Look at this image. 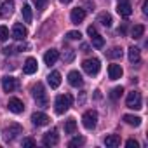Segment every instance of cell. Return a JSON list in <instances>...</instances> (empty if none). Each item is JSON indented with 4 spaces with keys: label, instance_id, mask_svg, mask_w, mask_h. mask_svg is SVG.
I'll use <instances>...</instances> for the list:
<instances>
[{
    "label": "cell",
    "instance_id": "6da1fadb",
    "mask_svg": "<svg viewBox=\"0 0 148 148\" xmlns=\"http://www.w3.org/2000/svg\"><path fill=\"white\" fill-rule=\"evenodd\" d=\"M32 92H33V99H35L37 106H40V108H47V106H49V99H47L45 89H44V86H42L40 82H37V84L33 86Z\"/></svg>",
    "mask_w": 148,
    "mask_h": 148
},
{
    "label": "cell",
    "instance_id": "7a4b0ae2",
    "mask_svg": "<svg viewBox=\"0 0 148 148\" xmlns=\"http://www.w3.org/2000/svg\"><path fill=\"white\" fill-rule=\"evenodd\" d=\"M71 103H73V98H71L70 94H59V96L56 98V101H54V110H56V113H58V115H63L64 112L70 110Z\"/></svg>",
    "mask_w": 148,
    "mask_h": 148
},
{
    "label": "cell",
    "instance_id": "3957f363",
    "mask_svg": "<svg viewBox=\"0 0 148 148\" xmlns=\"http://www.w3.org/2000/svg\"><path fill=\"white\" fill-rule=\"evenodd\" d=\"M82 68L87 75H98L99 73V68H101V63L98 58H91V59H86L82 63Z\"/></svg>",
    "mask_w": 148,
    "mask_h": 148
},
{
    "label": "cell",
    "instance_id": "277c9868",
    "mask_svg": "<svg viewBox=\"0 0 148 148\" xmlns=\"http://www.w3.org/2000/svg\"><path fill=\"white\" fill-rule=\"evenodd\" d=\"M19 134H23V127L19 124H9L5 129H4V139L9 143V141H14Z\"/></svg>",
    "mask_w": 148,
    "mask_h": 148
},
{
    "label": "cell",
    "instance_id": "5b68a950",
    "mask_svg": "<svg viewBox=\"0 0 148 148\" xmlns=\"http://www.w3.org/2000/svg\"><path fill=\"white\" fill-rule=\"evenodd\" d=\"M125 105L131 110H139L141 108V94L138 91H131L125 98Z\"/></svg>",
    "mask_w": 148,
    "mask_h": 148
},
{
    "label": "cell",
    "instance_id": "8992f818",
    "mask_svg": "<svg viewBox=\"0 0 148 148\" xmlns=\"http://www.w3.org/2000/svg\"><path fill=\"white\" fill-rule=\"evenodd\" d=\"M82 124H84L86 129H94L96 124H98V112L87 110V112L82 115Z\"/></svg>",
    "mask_w": 148,
    "mask_h": 148
},
{
    "label": "cell",
    "instance_id": "52a82bcc",
    "mask_svg": "<svg viewBox=\"0 0 148 148\" xmlns=\"http://www.w3.org/2000/svg\"><path fill=\"white\" fill-rule=\"evenodd\" d=\"M87 35L91 37V42H92V45H94L96 49H101V47L105 45V38L96 32L94 26H89V28H87Z\"/></svg>",
    "mask_w": 148,
    "mask_h": 148
},
{
    "label": "cell",
    "instance_id": "ba28073f",
    "mask_svg": "<svg viewBox=\"0 0 148 148\" xmlns=\"http://www.w3.org/2000/svg\"><path fill=\"white\" fill-rule=\"evenodd\" d=\"M58 141H59V136H58V129L56 127H52L49 132H45L44 139H42V143L45 146H54V145H58Z\"/></svg>",
    "mask_w": 148,
    "mask_h": 148
},
{
    "label": "cell",
    "instance_id": "9c48e42d",
    "mask_svg": "<svg viewBox=\"0 0 148 148\" xmlns=\"http://www.w3.org/2000/svg\"><path fill=\"white\" fill-rule=\"evenodd\" d=\"M68 84L71 87H82L84 86V79H82V75H80L77 70H71L68 73Z\"/></svg>",
    "mask_w": 148,
    "mask_h": 148
},
{
    "label": "cell",
    "instance_id": "30bf717a",
    "mask_svg": "<svg viewBox=\"0 0 148 148\" xmlns=\"http://www.w3.org/2000/svg\"><path fill=\"white\" fill-rule=\"evenodd\" d=\"M70 19H71L73 25H80V23L86 19V9H82V7L71 9V12H70Z\"/></svg>",
    "mask_w": 148,
    "mask_h": 148
},
{
    "label": "cell",
    "instance_id": "8fae6325",
    "mask_svg": "<svg viewBox=\"0 0 148 148\" xmlns=\"http://www.w3.org/2000/svg\"><path fill=\"white\" fill-rule=\"evenodd\" d=\"M7 108L12 112V113H23L25 112V105L19 98H11L9 103H7Z\"/></svg>",
    "mask_w": 148,
    "mask_h": 148
},
{
    "label": "cell",
    "instance_id": "7c38bea8",
    "mask_svg": "<svg viewBox=\"0 0 148 148\" xmlns=\"http://www.w3.org/2000/svg\"><path fill=\"white\" fill-rule=\"evenodd\" d=\"M49 120H51V119H49L45 113H42V112H35V113H32V122H33V125H37V127L47 125Z\"/></svg>",
    "mask_w": 148,
    "mask_h": 148
},
{
    "label": "cell",
    "instance_id": "4fadbf2b",
    "mask_svg": "<svg viewBox=\"0 0 148 148\" xmlns=\"http://www.w3.org/2000/svg\"><path fill=\"white\" fill-rule=\"evenodd\" d=\"M124 75V70H122V66L120 64H110L108 66V77H110V80H119L120 77Z\"/></svg>",
    "mask_w": 148,
    "mask_h": 148
},
{
    "label": "cell",
    "instance_id": "5bb4252c",
    "mask_svg": "<svg viewBox=\"0 0 148 148\" xmlns=\"http://www.w3.org/2000/svg\"><path fill=\"white\" fill-rule=\"evenodd\" d=\"M26 35H28V30H26L21 23H16V25L12 26V38L23 40V38H26Z\"/></svg>",
    "mask_w": 148,
    "mask_h": 148
},
{
    "label": "cell",
    "instance_id": "9a60e30c",
    "mask_svg": "<svg viewBox=\"0 0 148 148\" xmlns=\"http://www.w3.org/2000/svg\"><path fill=\"white\" fill-rule=\"evenodd\" d=\"M117 12H119L122 18H129V16L132 14L131 2H119V4H117Z\"/></svg>",
    "mask_w": 148,
    "mask_h": 148
},
{
    "label": "cell",
    "instance_id": "2e32d148",
    "mask_svg": "<svg viewBox=\"0 0 148 148\" xmlns=\"http://www.w3.org/2000/svg\"><path fill=\"white\" fill-rule=\"evenodd\" d=\"M37 68H38V64H37V59H35V58H28V59L25 61L23 71L26 73V75H33V73L37 71Z\"/></svg>",
    "mask_w": 148,
    "mask_h": 148
},
{
    "label": "cell",
    "instance_id": "e0dca14e",
    "mask_svg": "<svg viewBox=\"0 0 148 148\" xmlns=\"http://www.w3.org/2000/svg\"><path fill=\"white\" fill-rule=\"evenodd\" d=\"M16 87H18V82H16L14 77H4L2 79V89L5 92H12Z\"/></svg>",
    "mask_w": 148,
    "mask_h": 148
},
{
    "label": "cell",
    "instance_id": "ac0fdd59",
    "mask_svg": "<svg viewBox=\"0 0 148 148\" xmlns=\"http://www.w3.org/2000/svg\"><path fill=\"white\" fill-rule=\"evenodd\" d=\"M58 59H59V52H58L56 49H49V51L44 54V61H45V64H49V66L54 64Z\"/></svg>",
    "mask_w": 148,
    "mask_h": 148
},
{
    "label": "cell",
    "instance_id": "d6986e66",
    "mask_svg": "<svg viewBox=\"0 0 148 148\" xmlns=\"http://www.w3.org/2000/svg\"><path fill=\"white\" fill-rule=\"evenodd\" d=\"M12 12H14V7H12V2H2L0 4V16L2 18H9V16H12Z\"/></svg>",
    "mask_w": 148,
    "mask_h": 148
},
{
    "label": "cell",
    "instance_id": "ffe728a7",
    "mask_svg": "<svg viewBox=\"0 0 148 148\" xmlns=\"http://www.w3.org/2000/svg\"><path fill=\"white\" fill-rule=\"evenodd\" d=\"M47 82H49V86H51L52 89L59 87V84H61V73H59V71H51L49 77H47Z\"/></svg>",
    "mask_w": 148,
    "mask_h": 148
},
{
    "label": "cell",
    "instance_id": "44dd1931",
    "mask_svg": "<svg viewBox=\"0 0 148 148\" xmlns=\"http://www.w3.org/2000/svg\"><path fill=\"white\" fill-rule=\"evenodd\" d=\"M127 58H129V61L132 63V64H138L139 61H141V52H139V49L138 47H129V52H127Z\"/></svg>",
    "mask_w": 148,
    "mask_h": 148
},
{
    "label": "cell",
    "instance_id": "7402d4cb",
    "mask_svg": "<svg viewBox=\"0 0 148 148\" xmlns=\"http://www.w3.org/2000/svg\"><path fill=\"white\" fill-rule=\"evenodd\" d=\"M105 145L110 146V148L119 146V145H120V136H117V134H110V136H106V138H105Z\"/></svg>",
    "mask_w": 148,
    "mask_h": 148
},
{
    "label": "cell",
    "instance_id": "603a6c76",
    "mask_svg": "<svg viewBox=\"0 0 148 148\" xmlns=\"http://www.w3.org/2000/svg\"><path fill=\"white\" fill-rule=\"evenodd\" d=\"M98 23H101L103 26H112V23H113V19H112V16L108 14V12H99V16H98Z\"/></svg>",
    "mask_w": 148,
    "mask_h": 148
},
{
    "label": "cell",
    "instance_id": "cb8c5ba5",
    "mask_svg": "<svg viewBox=\"0 0 148 148\" xmlns=\"http://www.w3.org/2000/svg\"><path fill=\"white\" fill-rule=\"evenodd\" d=\"M75 131H77V122H75V119H68L66 124H64V132H66V134H75Z\"/></svg>",
    "mask_w": 148,
    "mask_h": 148
},
{
    "label": "cell",
    "instance_id": "d4e9b609",
    "mask_svg": "<svg viewBox=\"0 0 148 148\" xmlns=\"http://www.w3.org/2000/svg\"><path fill=\"white\" fill-rule=\"evenodd\" d=\"M122 119H124V122H125V124L134 125V127H138V125L141 124V117H136V115H124Z\"/></svg>",
    "mask_w": 148,
    "mask_h": 148
},
{
    "label": "cell",
    "instance_id": "484cf974",
    "mask_svg": "<svg viewBox=\"0 0 148 148\" xmlns=\"http://www.w3.org/2000/svg\"><path fill=\"white\" fill-rule=\"evenodd\" d=\"M143 33H145V26H143V25H136V26L132 28V32H131L132 38H141Z\"/></svg>",
    "mask_w": 148,
    "mask_h": 148
},
{
    "label": "cell",
    "instance_id": "4316f807",
    "mask_svg": "<svg viewBox=\"0 0 148 148\" xmlns=\"http://www.w3.org/2000/svg\"><path fill=\"white\" fill-rule=\"evenodd\" d=\"M106 56H108V58H112V59L122 58V47H112V49L106 52Z\"/></svg>",
    "mask_w": 148,
    "mask_h": 148
},
{
    "label": "cell",
    "instance_id": "83f0119b",
    "mask_svg": "<svg viewBox=\"0 0 148 148\" xmlns=\"http://www.w3.org/2000/svg\"><path fill=\"white\" fill-rule=\"evenodd\" d=\"M23 18H25V21L26 23H32V18H33V14H32V7L30 5H23Z\"/></svg>",
    "mask_w": 148,
    "mask_h": 148
},
{
    "label": "cell",
    "instance_id": "f1b7e54d",
    "mask_svg": "<svg viewBox=\"0 0 148 148\" xmlns=\"http://www.w3.org/2000/svg\"><path fill=\"white\" fill-rule=\"evenodd\" d=\"M122 94H124V87H122V86H119V87H113V89L110 91V98H112V99H119Z\"/></svg>",
    "mask_w": 148,
    "mask_h": 148
},
{
    "label": "cell",
    "instance_id": "f546056e",
    "mask_svg": "<svg viewBox=\"0 0 148 148\" xmlns=\"http://www.w3.org/2000/svg\"><path fill=\"white\" fill-rule=\"evenodd\" d=\"M86 143V139L82 138V136H77V138H73L70 143H68V146H71V148H75V146H82Z\"/></svg>",
    "mask_w": 148,
    "mask_h": 148
},
{
    "label": "cell",
    "instance_id": "4dcf8cb0",
    "mask_svg": "<svg viewBox=\"0 0 148 148\" xmlns=\"http://www.w3.org/2000/svg\"><path fill=\"white\" fill-rule=\"evenodd\" d=\"M66 38H68V40H80V38H82V33L77 32V30H71V32L66 33Z\"/></svg>",
    "mask_w": 148,
    "mask_h": 148
},
{
    "label": "cell",
    "instance_id": "1f68e13d",
    "mask_svg": "<svg viewBox=\"0 0 148 148\" xmlns=\"http://www.w3.org/2000/svg\"><path fill=\"white\" fill-rule=\"evenodd\" d=\"M9 38V28L7 26H0V40L5 42Z\"/></svg>",
    "mask_w": 148,
    "mask_h": 148
},
{
    "label": "cell",
    "instance_id": "d6a6232c",
    "mask_svg": "<svg viewBox=\"0 0 148 148\" xmlns=\"http://www.w3.org/2000/svg\"><path fill=\"white\" fill-rule=\"evenodd\" d=\"M35 145H37V141L33 138H25L23 139V146H35Z\"/></svg>",
    "mask_w": 148,
    "mask_h": 148
},
{
    "label": "cell",
    "instance_id": "836d02e7",
    "mask_svg": "<svg viewBox=\"0 0 148 148\" xmlns=\"http://www.w3.org/2000/svg\"><path fill=\"white\" fill-rule=\"evenodd\" d=\"M125 146H127V148H139V143H138L136 139H127V141H125Z\"/></svg>",
    "mask_w": 148,
    "mask_h": 148
},
{
    "label": "cell",
    "instance_id": "e575fe53",
    "mask_svg": "<svg viewBox=\"0 0 148 148\" xmlns=\"http://www.w3.org/2000/svg\"><path fill=\"white\" fill-rule=\"evenodd\" d=\"M33 4L37 5V9H38V11H42V9L45 7V4H47V0H33Z\"/></svg>",
    "mask_w": 148,
    "mask_h": 148
},
{
    "label": "cell",
    "instance_id": "d590c367",
    "mask_svg": "<svg viewBox=\"0 0 148 148\" xmlns=\"http://www.w3.org/2000/svg\"><path fill=\"white\" fill-rule=\"evenodd\" d=\"M12 52H14L12 47H5V49H4V54H5V56H9V54H12Z\"/></svg>",
    "mask_w": 148,
    "mask_h": 148
},
{
    "label": "cell",
    "instance_id": "8d00e7d4",
    "mask_svg": "<svg viewBox=\"0 0 148 148\" xmlns=\"http://www.w3.org/2000/svg\"><path fill=\"white\" fill-rule=\"evenodd\" d=\"M143 14H145V16L148 14V2H145V4H143Z\"/></svg>",
    "mask_w": 148,
    "mask_h": 148
},
{
    "label": "cell",
    "instance_id": "74e56055",
    "mask_svg": "<svg viewBox=\"0 0 148 148\" xmlns=\"http://www.w3.org/2000/svg\"><path fill=\"white\" fill-rule=\"evenodd\" d=\"M119 33L124 35V33H125V26H120V28H119Z\"/></svg>",
    "mask_w": 148,
    "mask_h": 148
},
{
    "label": "cell",
    "instance_id": "f35d334b",
    "mask_svg": "<svg viewBox=\"0 0 148 148\" xmlns=\"http://www.w3.org/2000/svg\"><path fill=\"white\" fill-rule=\"evenodd\" d=\"M82 49H84V52H89V45H86V44H84V45H82Z\"/></svg>",
    "mask_w": 148,
    "mask_h": 148
},
{
    "label": "cell",
    "instance_id": "ab89813d",
    "mask_svg": "<svg viewBox=\"0 0 148 148\" xmlns=\"http://www.w3.org/2000/svg\"><path fill=\"white\" fill-rule=\"evenodd\" d=\"M59 2H61V4H70L71 0H59Z\"/></svg>",
    "mask_w": 148,
    "mask_h": 148
},
{
    "label": "cell",
    "instance_id": "60d3db41",
    "mask_svg": "<svg viewBox=\"0 0 148 148\" xmlns=\"http://www.w3.org/2000/svg\"><path fill=\"white\" fill-rule=\"evenodd\" d=\"M117 2H129V0H117Z\"/></svg>",
    "mask_w": 148,
    "mask_h": 148
},
{
    "label": "cell",
    "instance_id": "b9f144b4",
    "mask_svg": "<svg viewBox=\"0 0 148 148\" xmlns=\"http://www.w3.org/2000/svg\"><path fill=\"white\" fill-rule=\"evenodd\" d=\"M7 2H12V0H7Z\"/></svg>",
    "mask_w": 148,
    "mask_h": 148
}]
</instances>
